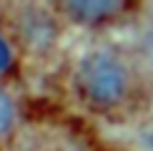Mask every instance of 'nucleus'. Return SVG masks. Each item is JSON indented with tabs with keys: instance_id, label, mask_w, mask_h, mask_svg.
<instances>
[{
	"instance_id": "obj_1",
	"label": "nucleus",
	"mask_w": 153,
	"mask_h": 151,
	"mask_svg": "<svg viewBox=\"0 0 153 151\" xmlns=\"http://www.w3.org/2000/svg\"><path fill=\"white\" fill-rule=\"evenodd\" d=\"M80 88L88 101L111 106L126 91V71L111 53H93L80 66Z\"/></svg>"
},
{
	"instance_id": "obj_2",
	"label": "nucleus",
	"mask_w": 153,
	"mask_h": 151,
	"mask_svg": "<svg viewBox=\"0 0 153 151\" xmlns=\"http://www.w3.org/2000/svg\"><path fill=\"white\" fill-rule=\"evenodd\" d=\"M123 5L113 3V0H83V3H65V10L73 13V18L85 23H95V20H103V18L113 15L116 10H120Z\"/></svg>"
},
{
	"instance_id": "obj_3",
	"label": "nucleus",
	"mask_w": 153,
	"mask_h": 151,
	"mask_svg": "<svg viewBox=\"0 0 153 151\" xmlns=\"http://www.w3.org/2000/svg\"><path fill=\"white\" fill-rule=\"evenodd\" d=\"M13 123V103L8 98V93L0 88V134L8 131V126Z\"/></svg>"
},
{
	"instance_id": "obj_4",
	"label": "nucleus",
	"mask_w": 153,
	"mask_h": 151,
	"mask_svg": "<svg viewBox=\"0 0 153 151\" xmlns=\"http://www.w3.org/2000/svg\"><path fill=\"white\" fill-rule=\"evenodd\" d=\"M10 61H13V55H10V48H8V43L3 40V35H0V73L10 68Z\"/></svg>"
},
{
	"instance_id": "obj_5",
	"label": "nucleus",
	"mask_w": 153,
	"mask_h": 151,
	"mask_svg": "<svg viewBox=\"0 0 153 151\" xmlns=\"http://www.w3.org/2000/svg\"><path fill=\"white\" fill-rule=\"evenodd\" d=\"M151 53H153V38H151Z\"/></svg>"
}]
</instances>
